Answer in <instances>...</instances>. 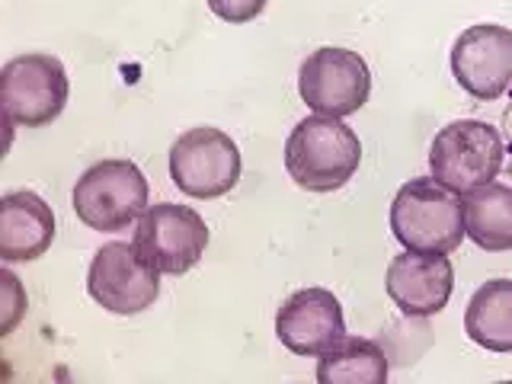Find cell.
Masks as SVG:
<instances>
[{
  "label": "cell",
  "mask_w": 512,
  "mask_h": 384,
  "mask_svg": "<svg viewBox=\"0 0 512 384\" xmlns=\"http://www.w3.org/2000/svg\"><path fill=\"white\" fill-rule=\"evenodd\" d=\"M452 74L474 100H500L512 87V29L496 23L468 26L452 45Z\"/></svg>",
  "instance_id": "30bf717a"
},
{
  "label": "cell",
  "mask_w": 512,
  "mask_h": 384,
  "mask_svg": "<svg viewBox=\"0 0 512 384\" xmlns=\"http://www.w3.org/2000/svg\"><path fill=\"white\" fill-rule=\"evenodd\" d=\"M503 138L490 122L458 119L439 128L429 144V170L432 176L458 196L493 183L503 170Z\"/></svg>",
  "instance_id": "3957f363"
},
{
  "label": "cell",
  "mask_w": 512,
  "mask_h": 384,
  "mask_svg": "<svg viewBox=\"0 0 512 384\" xmlns=\"http://www.w3.org/2000/svg\"><path fill=\"white\" fill-rule=\"evenodd\" d=\"M391 231L404 250L452 253L468 237L464 202L436 176H416L397 189L391 202Z\"/></svg>",
  "instance_id": "7a4b0ae2"
},
{
  "label": "cell",
  "mask_w": 512,
  "mask_h": 384,
  "mask_svg": "<svg viewBox=\"0 0 512 384\" xmlns=\"http://www.w3.org/2000/svg\"><path fill=\"white\" fill-rule=\"evenodd\" d=\"M71 205L90 231H125L148 212V180L132 160L109 157L84 170L71 192Z\"/></svg>",
  "instance_id": "277c9868"
},
{
  "label": "cell",
  "mask_w": 512,
  "mask_h": 384,
  "mask_svg": "<svg viewBox=\"0 0 512 384\" xmlns=\"http://www.w3.org/2000/svg\"><path fill=\"white\" fill-rule=\"evenodd\" d=\"M384 288L407 317H432L445 311L448 298L455 292V266L448 253L404 250L388 263Z\"/></svg>",
  "instance_id": "7c38bea8"
},
{
  "label": "cell",
  "mask_w": 512,
  "mask_h": 384,
  "mask_svg": "<svg viewBox=\"0 0 512 384\" xmlns=\"http://www.w3.org/2000/svg\"><path fill=\"white\" fill-rule=\"evenodd\" d=\"M464 333L490 352H512V279L480 285L464 311Z\"/></svg>",
  "instance_id": "5bb4252c"
},
{
  "label": "cell",
  "mask_w": 512,
  "mask_h": 384,
  "mask_svg": "<svg viewBox=\"0 0 512 384\" xmlns=\"http://www.w3.org/2000/svg\"><path fill=\"white\" fill-rule=\"evenodd\" d=\"M208 10H212L218 20L240 26L256 20L266 10V0H208Z\"/></svg>",
  "instance_id": "e0dca14e"
},
{
  "label": "cell",
  "mask_w": 512,
  "mask_h": 384,
  "mask_svg": "<svg viewBox=\"0 0 512 384\" xmlns=\"http://www.w3.org/2000/svg\"><path fill=\"white\" fill-rule=\"evenodd\" d=\"M362 164V141L343 119L308 116L285 141V170L308 192L343 189Z\"/></svg>",
  "instance_id": "6da1fadb"
},
{
  "label": "cell",
  "mask_w": 512,
  "mask_h": 384,
  "mask_svg": "<svg viewBox=\"0 0 512 384\" xmlns=\"http://www.w3.org/2000/svg\"><path fill=\"white\" fill-rule=\"evenodd\" d=\"M503 128H506V148L512 154V87H509V109H506V116H503Z\"/></svg>",
  "instance_id": "d6986e66"
},
{
  "label": "cell",
  "mask_w": 512,
  "mask_h": 384,
  "mask_svg": "<svg viewBox=\"0 0 512 384\" xmlns=\"http://www.w3.org/2000/svg\"><path fill=\"white\" fill-rule=\"evenodd\" d=\"M464 231L480 250H512V189L487 183L464 196Z\"/></svg>",
  "instance_id": "9a60e30c"
},
{
  "label": "cell",
  "mask_w": 512,
  "mask_h": 384,
  "mask_svg": "<svg viewBox=\"0 0 512 384\" xmlns=\"http://www.w3.org/2000/svg\"><path fill=\"white\" fill-rule=\"evenodd\" d=\"M132 244L160 276H183L196 266L208 247V224L189 205L157 202L138 218Z\"/></svg>",
  "instance_id": "52a82bcc"
},
{
  "label": "cell",
  "mask_w": 512,
  "mask_h": 384,
  "mask_svg": "<svg viewBox=\"0 0 512 384\" xmlns=\"http://www.w3.org/2000/svg\"><path fill=\"white\" fill-rule=\"evenodd\" d=\"M388 356L375 340L362 336H343L324 356H317V381L320 384H384L388 381Z\"/></svg>",
  "instance_id": "2e32d148"
},
{
  "label": "cell",
  "mask_w": 512,
  "mask_h": 384,
  "mask_svg": "<svg viewBox=\"0 0 512 384\" xmlns=\"http://www.w3.org/2000/svg\"><path fill=\"white\" fill-rule=\"evenodd\" d=\"M87 292L103 311L132 317L148 311L160 298V272L141 260L135 244L112 240L93 253L87 269Z\"/></svg>",
  "instance_id": "9c48e42d"
},
{
  "label": "cell",
  "mask_w": 512,
  "mask_h": 384,
  "mask_svg": "<svg viewBox=\"0 0 512 384\" xmlns=\"http://www.w3.org/2000/svg\"><path fill=\"white\" fill-rule=\"evenodd\" d=\"M276 336L279 343L295 352V356L314 359L340 343L346 336L343 304L327 288H298L292 292L276 314Z\"/></svg>",
  "instance_id": "8fae6325"
},
{
  "label": "cell",
  "mask_w": 512,
  "mask_h": 384,
  "mask_svg": "<svg viewBox=\"0 0 512 384\" xmlns=\"http://www.w3.org/2000/svg\"><path fill=\"white\" fill-rule=\"evenodd\" d=\"M298 93L317 116L346 119L372 96V71L359 52L324 45L304 58L298 71Z\"/></svg>",
  "instance_id": "ba28073f"
},
{
  "label": "cell",
  "mask_w": 512,
  "mask_h": 384,
  "mask_svg": "<svg viewBox=\"0 0 512 384\" xmlns=\"http://www.w3.org/2000/svg\"><path fill=\"white\" fill-rule=\"evenodd\" d=\"M55 240V212L39 192L13 189L0 199V260L32 263Z\"/></svg>",
  "instance_id": "4fadbf2b"
},
{
  "label": "cell",
  "mask_w": 512,
  "mask_h": 384,
  "mask_svg": "<svg viewBox=\"0 0 512 384\" xmlns=\"http://www.w3.org/2000/svg\"><path fill=\"white\" fill-rule=\"evenodd\" d=\"M0 90H4V112L10 125L42 128L55 122L68 106L71 80L55 55L32 52L16 55L4 64Z\"/></svg>",
  "instance_id": "8992f818"
},
{
  "label": "cell",
  "mask_w": 512,
  "mask_h": 384,
  "mask_svg": "<svg viewBox=\"0 0 512 384\" xmlns=\"http://www.w3.org/2000/svg\"><path fill=\"white\" fill-rule=\"evenodd\" d=\"M240 148L212 125L189 128L170 148V180L189 199H221L240 180Z\"/></svg>",
  "instance_id": "5b68a950"
},
{
  "label": "cell",
  "mask_w": 512,
  "mask_h": 384,
  "mask_svg": "<svg viewBox=\"0 0 512 384\" xmlns=\"http://www.w3.org/2000/svg\"><path fill=\"white\" fill-rule=\"evenodd\" d=\"M0 282H4V292H7V314H4V333H10L16 327V320L23 317V308H26V295L20 288V279L13 276L10 269L0 272Z\"/></svg>",
  "instance_id": "ac0fdd59"
}]
</instances>
